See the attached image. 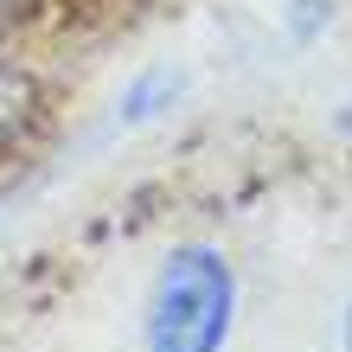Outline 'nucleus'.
Instances as JSON below:
<instances>
[{
	"mask_svg": "<svg viewBox=\"0 0 352 352\" xmlns=\"http://www.w3.org/2000/svg\"><path fill=\"white\" fill-rule=\"evenodd\" d=\"M237 256L224 243H173L141 301V352H224L237 333Z\"/></svg>",
	"mask_w": 352,
	"mask_h": 352,
	"instance_id": "nucleus-1",
	"label": "nucleus"
},
{
	"mask_svg": "<svg viewBox=\"0 0 352 352\" xmlns=\"http://www.w3.org/2000/svg\"><path fill=\"white\" fill-rule=\"evenodd\" d=\"M58 129V90L45 65L19 45H0V167H19L52 141Z\"/></svg>",
	"mask_w": 352,
	"mask_h": 352,
	"instance_id": "nucleus-2",
	"label": "nucleus"
},
{
	"mask_svg": "<svg viewBox=\"0 0 352 352\" xmlns=\"http://www.w3.org/2000/svg\"><path fill=\"white\" fill-rule=\"evenodd\" d=\"M179 96H186V77L167 71V65H154V71H141L135 84L116 96V122L122 129H148V122H160Z\"/></svg>",
	"mask_w": 352,
	"mask_h": 352,
	"instance_id": "nucleus-3",
	"label": "nucleus"
},
{
	"mask_svg": "<svg viewBox=\"0 0 352 352\" xmlns=\"http://www.w3.org/2000/svg\"><path fill=\"white\" fill-rule=\"evenodd\" d=\"M282 26H288L295 45H314V38L333 26V0H288V7H282Z\"/></svg>",
	"mask_w": 352,
	"mask_h": 352,
	"instance_id": "nucleus-4",
	"label": "nucleus"
},
{
	"mask_svg": "<svg viewBox=\"0 0 352 352\" xmlns=\"http://www.w3.org/2000/svg\"><path fill=\"white\" fill-rule=\"evenodd\" d=\"M340 346L352 352V295H346V314H340Z\"/></svg>",
	"mask_w": 352,
	"mask_h": 352,
	"instance_id": "nucleus-5",
	"label": "nucleus"
},
{
	"mask_svg": "<svg viewBox=\"0 0 352 352\" xmlns=\"http://www.w3.org/2000/svg\"><path fill=\"white\" fill-rule=\"evenodd\" d=\"M340 129H346V135H352V102H346V109H340Z\"/></svg>",
	"mask_w": 352,
	"mask_h": 352,
	"instance_id": "nucleus-6",
	"label": "nucleus"
}]
</instances>
